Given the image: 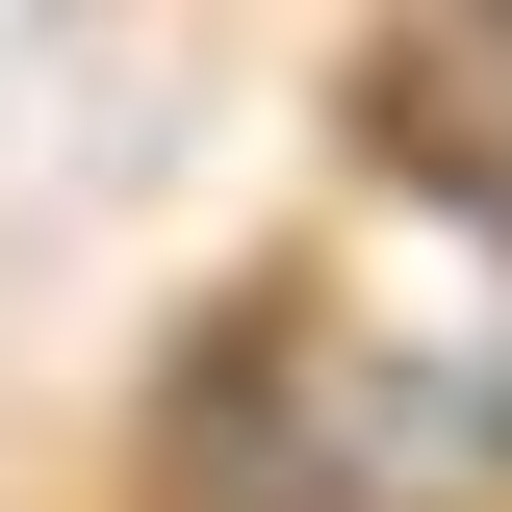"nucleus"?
<instances>
[{"instance_id": "f257e3e1", "label": "nucleus", "mask_w": 512, "mask_h": 512, "mask_svg": "<svg viewBox=\"0 0 512 512\" xmlns=\"http://www.w3.org/2000/svg\"><path fill=\"white\" fill-rule=\"evenodd\" d=\"M103 512H384L359 436L308 410V359H282V308L256 282H205L154 359H128V436H103Z\"/></svg>"}, {"instance_id": "f03ea898", "label": "nucleus", "mask_w": 512, "mask_h": 512, "mask_svg": "<svg viewBox=\"0 0 512 512\" xmlns=\"http://www.w3.org/2000/svg\"><path fill=\"white\" fill-rule=\"evenodd\" d=\"M333 154H384V180H436V205L512 231V0H384L333 52Z\"/></svg>"}]
</instances>
